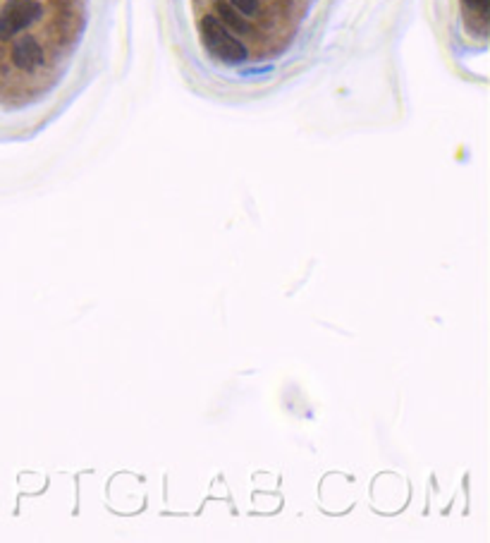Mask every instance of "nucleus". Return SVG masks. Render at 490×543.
<instances>
[{
  "label": "nucleus",
  "instance_id": "f257e3e1",
  "mask_svg": "<svg viewBox=\"0 0 490 543\" xmlns=\"http://www.w3.org/2000/svg\"><path fill=\"white\" fill-rule=\"evenodd\" d=\"M198 32H201L204 46L208 49V53H211L215 60H221V63L228 65H237L245 63L246 58H249V50H246L245 43H242L235 34L229 32L228 27L222 25L215 15L201 17Z\"/></svg>",
  "mask_w": 490,
  "mask_h": 543
},
{
  "label": "nucleus",
  "instance_id": "f03ea898",
  "mask_svg": "<svg viewBox=\"0 0 490 543\" xmlns=\"http://www.w3.org/2000/svg\"><path fill=\"white\" fill-rule=\"evenodd\" d=\"M43 17V5L39 0H5L0 8V41L15 39L17 34L29 29Z\"/></svg>",
  "mask_w": 490,
  "mask_h": 543
},
{
  "label": "nucleus",
  "instance_id": "7ed1b4c3",
  "mask_svg": "<svg viewBox=\"0 0 490 543\" xmlns=\"http://www.w3.org/2000/svg\"><path fill=\"white\" fill-rule=\"evenodd\" d=\"M12 63L22 73H34L36 67L43 65V49L32 34H24V36L15 39V43H12Z\"/></svg>",
  "mask_w": 490,
  "mask_h": 543
},
{
  "label": "nucleus",
  "instance_id": "20e7f679",
  "mask_svg": "<svg viewBox=\"0 0 490 543\" xmlns=\"http://www.w3.org/2000/svg\"><path fill=\"white\" fill-rule=\"evenodd\" d=\"M215 12H218V19H221L222 25L228 27V29H235L237 34H249L252 32V27H249V22L246 19H242V15H239L237 10L232 8L229 3H222V0H215Z\"/></svg>",
  "mask_w": 490,
  "mask_h": 543
},
{
  "label": "nucleus",
  "instance_id": "39448f33",
  "mask_svg": "<svg viewBox=\"0 0 490 543\" xmlns=\"http://www.w3.org/2000/svg\"><path fill=\"white\" fill-rule=\"evenodd\" d=\"M228 3L245 17H253L259 12V0H228Z\"/></svg>",
  "mask_w": 490,
  "mask_h": 543
},
{
  "label": "nucleus",
  "instance_id": "423d86ee",
  "mask_svg": "<svg viewBox=\"0 0 490 543\" xmlns=\"http://www.w3.org/2000/svg\"><path fill=\"white\" fill-rule=\"evenodd\" d=\"M464 5L476 10V12H486V8H488V0H464Z\"/></svg>",
  "mask_w": 490,
  "mask_h": 543
}]
</instances>
